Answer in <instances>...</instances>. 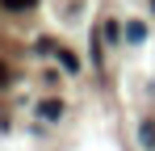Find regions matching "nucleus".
Wrapping results in <instances>:
<instances>
[{
  "label": "nucleus",
  "instance_id": "obj_2",
  "mask_svg": "<svg viewBox=\"0 0 155 151\" xmlns=\"http://www.w3.org/2000/svg\"><path fill=\"white\" fill-rule=\"evenodd\" d=\"M126 38L130 42H143V38H147V25L143 21H126Z\"/></svg>",
  "mask_w": 155,
  "mask_h": 151
},
{
  "label": "nucleus",
  "instance_id": "obj_4",
  "mask_svg": "<svg viewBox=\"0 0 155 151\" xmlns=\"http://www.w3.org/2000/svg\"><path fill=\"white\" fill-rule=\"evenodd\" d=\"M143 147H155V122H143Z\"/></svg>",
  "mask_w": 155,
  "mask_h": 151
},
{
  "label": "nucleus",
  "instance_id": "obj_3",
  "mask_svg": "<svg viewBox=\"0 0 155 151\" xmlns=\"http://www.w3.org/2000/svg\"><path fill=\"white\" fill-rule=\"evenodd\" d=\"M0 4H4V8H17V13H25V8H34L38 0H0Z\"/></svg>",
  "mask_w": 155,
  "mask_h": 151
},
{
  "label": "nucleus",
  "instance_id": "obj_1",
  "mask_svg": "<svg viewBox=\"0 0 155 151\" xmlns=\"http://www.w3.org/2000/svg\"><path fill=\"white\" fill-rule=\"evenodd\" d=\"M38 113H42L46 122H59V118H63V101H42V105H38Z\"/></svg>",
  "mask_w": 155,
  "mask_h": 151
},
{
  "label": "nucleus",
  "instance_id": "obj_5",
  "mask_svg": "<svg viewBox=\"0 0 155 151\" xmlns=\"http://www.w3.org/2000/svg\"><path fill=\"white\" fill-rule=\"evenodd\" d=\"M59 63H63L67 72H76V55H67V50H59Z\"/></svg>",
  "mask_w": 155,
  "mask_h": 151
},
{
  "label": "nucleus",
  "instance_id": "obj_6",
  "mask_svg": "<svg viewBox=\"0 0 155 151\" xmlns=\"http://www.w3.org/2000/svg\"><path fill=\"white\" fill-rule=\"evenodd\" d=\"M4 84H8V67L0 63V88H4Z\"/></svg>",
  "mask_w": 155,
  "mask_h": 151
}]
</instances>
